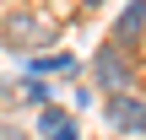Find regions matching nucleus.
I'll list each match as a JSON object with an SVG mask.
<instances>
[{
	"mask_svg": "<svg viewBox=\"0 0 146 140\" xmlns=\"http://www.w3.org/2000/svg\"><path fill=\"white\" fill-rule=\"evenodd\" d=\"M27 76H54V81H76V76H81V59H76V54H65V49H49V54L38 49V54L27 59Z\"/></svg>",
	"mask_w": 146,
	"mask_h": 140,
	"instance_id": "nucleus-4",
	"label": "nucleus"
},
{
	"mask_svg": "<svg viewBox=\"0 0 146 140\" xmlns=\"http://www.w3.org/2000/svg\"><path fill=\"white\" fill-rule=\"evenodd\" d=\"M103 119L114 135H146V92L130 86V92H108L103 97Z\"/></svg>",
	"mask_w": 146,
	"mask_h": 140,
	"instance_id": "nucleus-3",
	"label": "nucleus"
},
{
	"mask_svg": "<svg viewBox=\"0 0 146 140\" xmlns=\"http://www.w3.org/2000/svg\"><path fill=\"white\" fill-rule=\"evenodd\" d=\"M0 140H27V135H22V129H11V124H5V129H0Z\"/></svg>",
	"mask_w": 146,
	"mask_h": 140,
	"instance_id": "nucleus-8",
	"label": "nucleus"
},
{
	"mask_svg": "<svg viewBox=\"0 0 146 140\" xmlns=\"http://www.w3.org/2000/svg\"><path fill=\"white\" fill-rule=\"evenodd\" d=\"M54 38H60V22L43 16V11H33V5H11V11L0 16V43H5L11 54H38V49H49Z\"/></svg>",
	"mask_w": 146,
	"mask_h": 140,
	"instance_id": "nucleus-1",
	"label": "nucleus"
},
{
	"mask_svg": "<svg viewBox=\"0 0 146 140\" xmlns=\"http://www.w3.org/2000/svg\"><path fill=\"white\" fill-rule=\"evenodd\" d=\"M38 140H81V124H76L65 108L43 103V108H38Z\"/></svg>",
	"mask_w": 146,
	"mask_h": 140,
	"instance_id": "nucleus-5",
	"label": "nucleus"
},
{
	"mask_svg": "<svg viewBox=\"0 0 146 140\" xmlns=\"http://www.w3.org/2000/svg\"><path fill=\"white\" fill-rule=\"evenodd\" d=\"M87 76H92V86L108 97V92H130L135 86V43H119L114 32L92 49V59H87Z\"/></svg>",
	"mask_w": 146,
	"mask_h": 140,
	"instance_id": "nucleus-2",
	"label": "nucleus"
},
{
	"mask_svg": "<svg viewBox=\"0 0 146 140\" xmlns=\"http://www.w3.org/2000/svg\"><path fill=\"white\" fill-rule=\"evenodd\" d=\"M16 97H22L27 108H43V103H54V86H49V76H27V81L16 86Z\"/></svg>",
	"mask_w": 146,
	"mask_h": 140,
	"instance_id": "nucleus-7",
	"label": "nucleus"
},
{
	"mask_svg": "<svg viewBox=\"0 0 146 140\" xmlns=\"http://www.w3.org/2000/svg\"><path fill=\"white\" fill-rule=\"evenodd\" d=\"M0 97H11V92H5V86H0Z\"/></svg>",
	"mask_w": 146,
	"mask_h": 140,
	"instance_id": "nucleus-9",
	"label": "nucleus"
},
{
	"mask_svg": "<svg viewBox=\"0 0 146 140\" xmlns=\"http://www.w3.org/2000/svg\"><path fill=\"white\" fill-rule=\"evenodd\" d=\"M114 38L119 43H141L146 38V0H125L114 11Z\"/></svg>",
	"mask_w": 146,
	"mask_h": 140,
	"instance_id": "nucleus-6",
	"label": "nucleus"
}]
</instances>
